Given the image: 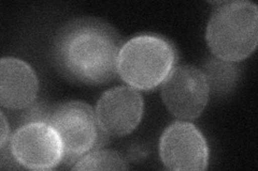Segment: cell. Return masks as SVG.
Segmentation results:
<instances>
[{
	"instance_id": "cell-1",
	"label": "cell",
	"mask_w": 258,
	"mask_h": 171,
	"mask_svg": "<svg viewBox=\"0 0 258 171\" xmlns=\"http://www.w3.org/2000/svg\"><path fill=\"white\" fill-rule=\"evenodd\" d=\"M122 39L109 24L79 19L63 26L55 39L53 55L63 76L86 85L106 84L117 75Z\"/></svg>"
},
{
	"instance_id": "cell-2",
	"label": "cell",
	"mask_w": 258,
	"mask_h": 171,
	"mask_svg": "<svg viewBox=\"0 0 258 171\" xmlns=\"http://www.w3.org/2000/svg\"><path fill=\"white\" fill-rule=\"evenodd\" d=\"M206 39L213 55L221 60L246 59L258 43V9L251 2L219 3L208 22Z\"/></svg>"
},
{
	"instance_id": "cell-3",
	"label": "cell",
	"mask_w": 258,
	"mask_h": 171,
	"mask_svg": "<svg viewBox=\"0 0 258 171\" xmlns=\"http://www.w3.org/2000/svg\"><path fill=\"white\" fill-rule=\"evenodd\" d=\"M177 54L164 37L140 35L123 44L118 55L117 74L137 90H152L175 68Z\"/></svg>"
},
{
	"instance_id": "cell-4",
	"label": "cell",
	"mask_w": 258,
	"mask_h": 171,
	"mask_svg": "<svg viewBox=\"0 0 258 171\" xmlns=\"http://www.w3.org/2000/svg\"><path fill=\"white\" fill-rule=\"evenodd\" d=\"M46 122L60 137L62 162L66 165L76 164L107 141L108 136L100 129L94 109L83 102L69 101L57 105L48 113Z\"/></svg>"
},
{
	"instance_id": "cell-5",
	"label": "cell",
	"mask_w": 258,
	"mask_h": 171,
	"mask_svg": "<svg viewBox=\"0 0 258 171\" xmlns=\"http://www.w3.org/2000/svg\"><path fill=\"white\" fill-rule=\"evenodd\" d=\"M10 150L19 165L31 170H51L63 160L57 132L45 121H30L11 136Z\"/></svg>"
},
{
	"instance_id": "cell-6",
	"label": "cell",
	"mask_w": 258,
	"mask_h": 171,
	"mask_svg": "<svg viewBox=\"0 0 258 171\" xmlns=\"http://www.w3.org/2000/svg\"><path fill=\"white\" fill-rule=\"evenodd\" d=\"M210 87L203 70L194 66L175 67L161 86V99L180 120L197 119L204 112Z\"/></svg>"
},
{
	"instance_id": "cell-7",
	"label": "cell",
	"mask_w": 258,
	"mask_h": 171,
	"mask_svg": "<svg viewBox=\"0 0 258 171\" xmlns=\"http://www.w3.org/2000/svg\"><path fill=\"white\" fill-rule=\"evenodd\" d=\"M163 164L175 171H204L209 165V146L205 136L189 122L169 125L159 140Z\"/></svg>"
},
{
	"instance_id": "cell-8",
	"label": "cell",
	"mask_w": 258,
	"mask_h": 171,
	"mask_svg": "<svg viewBox=\"0 0 258 171\" xmlns=\"http://www.w3.org/2000/svg\"><path fill=\"white\" fill-rule=\"evenodd\" d=\"M144 102L135 88L120 86L104 92L96 106V118L107 136L122 137L131 134L139 125Z\"/></svg>"
},
{
	"instance_id": "cell-9",
	"label": "cell",
	"mask_w": 258,
	"mask_h": 171,
	"mask_svg": "<svg viewBox=\"0 0 258 171\" xmlns=\"http://www.w3.org/2000/svg\"><path fill=\"white\" fill-rule=\"evenodd\" d=\"M39 91L36 72L28 63L14 57L0 61V103L11 110L25 109L35 103Z\"/></svg>"
},
{
	"instance_id": "cell-10",
	"label": "cell",
	"mask_w": 258,
	"mask_h": 171,
	"mask_svg": "<svg viewBox=\"0 0 258 171\" xmlns=\"http://www.w3.org/2000/svg\"><path fill=\"white\" fill-rule=\"evenodd\" d=\"M210 87V92L226 94L232 90L238 79V70L233 62L219 58L210 59L203 70Z\"/></svg>"
},
{
	"instance_id": "cell-11",
	"label": "cell",
	"mask_w": 258,
	"mask_h": 171,
	"mask_svg": "<svg viewBox=\"0 0 258 171\" xmlns=\"http://www.w3.org/2000/svg\"><path fill=\"white\" fill-rule=\"evenodd\" d=\"M74 170H126L127 165L118 153L111 150L96 149L80 158Z\"/></svg>"
},
{
	"instance_id": "cell-12",
	"label": "cell",
	"mask_w": 258,
	"mask_h": 171,
	"mask_svg": "<svg viewBox=\"0 0 258 171\" xmlns=\"http://www.w3.org/2000/svg\"><path fill=\"white\" fill-rule=\"evenodd\" d=\"M10 126L6 119L5 113L2 111V137H0V146L6 145L10 140Z\"/></svg>"
}]
</instances>
